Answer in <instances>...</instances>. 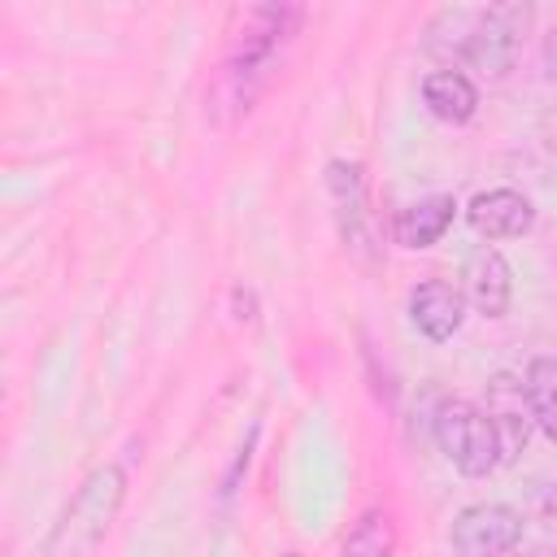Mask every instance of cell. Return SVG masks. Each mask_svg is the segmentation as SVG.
Here are the masks:
<instances>
[{"label":"cell","instance_id":"6da1fadb","mask_svg":"<svg viewBox=\"0 0 557 557\" xmlns=\"http://www.w3.org/2000/svg\"><path fill=\"white\" fill-rule=\"evenodd\" d=\"M300 26V9L296 4H252L248 13H239V30L218 65L213 91H209V109L218 113V122H235L244 117L257 96L270 87L283 48L292 44Z\"/></svg>","mask_w":557,"mask_h":557},{"label":"cell","instance_id":"7a4b0ae2","mask_svg":"<svg viewBox=\"0 0 557 557\" xmlns=\"http://www.w3.org/2000/svg\"><path fill=\"white\" fill-rule=\"evenodd\" d=\"M126 500V474L122 466H96L78 492L70 496V505L61 509L52 535L44 540V553L39 557H96V548L104 544L117 509Z\"/></svg>","mask_w":557,"mask_h":557},{"label":"cell","instance_id":"3957f363","mask_svg":"<svg viewBox=\"0 0 557 557\" xmlns=\"http://www.w3.org/2000/svg\"><path fill=\"white\" fill-rule=\"evenodd\" d=\"M435 444L466 479H487L500 466L496 426L474 400H440V409H435Z\"/></svg>","mask_w":557,"mask_h":557},{"label":"cell","instance_id":"277c9868","mask_svg":"<svg viewBox=\"0 0 557 557\" xmlns=\"http://www.w3.org/2000/svg\"><path fill=\"white\" fill-rule=\"evenodd\" d=\"M326 187H331V205H335V218H339V235H344V248L374 265L383 244H379V226H374V213H370V196H366V174L357 161H331L326 165Z\"/></svg>","mask_w":557,"mask_h":557},{"label":"cell","instance_id":"5b68a950","mask_svg":"<svg viewBox=\"0 0 557 557\" xmlns=\"http://www.w3.org/2000/svg\"><path fill=\"white\" fill-rule=\"evenodd\" d=\"M518 540H522V513L505 500L466 505L448 531V544L457 557H509Z\"/></svg>","mask_w":557,"mask_h":557},{"label":"cell","instance_id":"8992f818","mask_svg":"<svg viewBox=\"0 0 557 557\" xmlns=\"http://www.w3.org/2000/svg\"><path fill=\"white\" fill-rule=\"evenodd\" d=\"M527 22H531L527 4H483V17L466 48V65L483 70L487 78H500L505 70H513L527 39Z\"/></svg>","mask_w":557,"mask_h":557},{"label":"cell","instance_id":"52a82bcc","mask_svg":"<svg viewBox=\"0 0 557 557\" xmlns=\"http://www.w3.org/2000/svg\"><path fill=\"white\" fill-rule=\"evenodd\" d=\"M483 413H487V418H492V426H496V440H500V461H518V453L527 448L531 426H535V418H531V400H527L522 379H513V374H496V379L487 383Z\"/></svg>","mask_w":557,"mask_h":557},{"label":"cell","instance_id":"ba28073f","mask_svg":"<svg viewBox=\"0 0 557 557\" xmlns=\"http://www.w3.org/2000/svg\"><path fill=\"white\" fill-rule=\"evenodd\" d=\"M461 318H466V296L444 283V278H426L409 292V322L431 339V344H444L461 331Z\"/></svg>","mask_w":557,"mask_h":557},{"label":"cell","instance_id":"9c48e42d","mask_svg":"<svg viewBox=\"0 0 557 557\" xmlns=\"http://www.w3.org/2000/svg\"><path fill=\"white\" fill-rule=\"evenodd\" d=\"M470 226L483 235V239H513V235H527L531 222H535V209L522 191H509V187H492V191H479L466 209Z\"/></svg>","mask_w":557,"mask_h":557},{"label":"cell","instance_id":"30bf717a","mask_svg":"<svg viewBox=\"0 0 557 557\" xmlns=\"http://www.w3.org/2000/svg\"><path fill=\"white\" fill-rule=\"evenodd\" d=\"M461 283H466V296L479 313L487 318H500L509 309V296H513V274H509V261L496 252V248H474L461 265Z\"/></svg>","mask_w":557,"mask_h":557},{"label":"cell","instance_id":"8fae6325","mask_svg":"<svg viewBox=\"0 0 557 557\" xmlns=\"http://www.w3.org/2000/svg\"><path fill=\"white\" fill-rule=\"evenodd\" d=\"M453 213H457V200H453L448 191H435V196L409 205V209L396 218L392 235H396V244H405V248H431V244L453 226Z\"/></svg>","mask_w":557,"mask_h":557},{"label":"cell","instance_id":"7c38bea8","mask_svg":"<svg viewBox=\"0 0 557 557\" xmlns=\"http://www.w3.org/2000/svg\"><path fill=\"white\" fill-rule=\"evenodd\" d=\"M422 100H426V109L440 122H453V126L470 122L474 109H479V91H474V83L461 70H435V74H426L422 78Z\"/></svg>","mask_w":557,"mask_h":557},{"label":"cell","instance_id":"4fadbf2b","mask_svg":"<svg viewBox=\"0 0 557 557\" xmlns=\"http://www.w3.org/2000/svg\"><path fill=\"white\" fill-rule=\"evenodd\" d=\"M483 17V4H448L440 9L431 22H426V52L444 57V61H466V48H470V35Z\"/></svg>","mask_w":557,"mask_h":557},{"label":"cell","instance_id":"5bb4252c","mask_svg":"<svg viewBox=\"0 0 557 557\" xmlns=\"http://www.w3.org/2000/svg\"><path fill=\"white\" fill-rule=\"evenodd\" d=\"M392 548H396V522H392V513L387 509H366L348 527V535L339 544V557H392Z\"/></svg>","mask_w":557,"mask_h":557},{"label":"cell","instance_id":"9a60e30c","mask_svg":"<svg viewBox=\"0 0 557 557\" xmlns=\"http://www.w3.org/2000/svg\"><path fill=\"white\" fill-rule=\"evenodd\" d=\"M522 387H527L535 426L557 444V357H535V361L527 366Z\"/></svg>","mask_w":557,"mask_h":557},{"label":"cell","instance_id":"2e32d148","mask_svg":"<svg viewBox=\"0 0 557 557\" xmlns=\"http://www.w3.org/2000/svg\"><path fill=\"white\" fill-rule=\"evenodd\" d=\"M518 557H557V553H548V548H527V553H518Z\"/></svg>","mask_w":557,"mask_h":557}]
</instances>
